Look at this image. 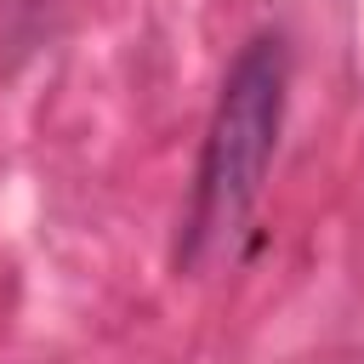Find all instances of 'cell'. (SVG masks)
Here are the masks:
<instances>
[{
  "mask_svg": "<svg viewBox=\"0 0 364 364\" xmlns=\"http://www.w3.org/2000/svg\"><path fill=\"white\" fill-rule=\"evenodd\" d=\"M284 91H290L284 34H256L233 57L216 114L205 125L193 210H188V256H205L210 245L233 239L256 210L279 154V131H284Z\"/></svg>",
  "mask_w": 364,
  "mask_h": 364,
  "instance_id": "obj_1",
  "label": "cell"
}]
</instances>
